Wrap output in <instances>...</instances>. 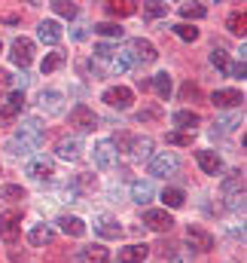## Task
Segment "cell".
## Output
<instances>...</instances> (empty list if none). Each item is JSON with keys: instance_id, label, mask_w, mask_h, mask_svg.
<instances>
[{"instance_id": "obj_1", "label": "cell", "mask_w": 247, "mask_h": 263, "mask_svg": "<svg viewBox=\"0 0 247 263\" xmlns=\"http://www.w3.org/2000/svg\"><path fill=\"white\" fill-rule=\"evenodd\" d=\"M177 172H180V156L177 153L162 150V153H153L150 156V175L153 178H174Z\"/></svg>"}, {"instance_id": "obj_2", "label": "cell", "mask_w": 247, "mask_h": 263, "mask_svg": "<svg viewBox=\"0 0 247 263\" xmlns=\"http://www.w3.org/2000/svg\"><path fill=\"white\" fill-rule=\"evenodd\" d=\"M25 175H28L31 181H49V178L55 175V165H52V159H46V156H31V159L25 162Z\"/></svg>"}, {"instance_id": "obj_3", "label": "cell", "mask_w": 247, "mask_h": 263, "mask_svg": "<svg viewBox=\"0 0 247 263\" xmlns=\"http://www.w3.org/2000/svg\"><path fill=\"white\" fill-rule=\"evenodd\" d=\"M9 59H12V65L28 67L31 62H34V40H28V37H15L12 46H9Z\"/></svg>"}, {"instance_id": "obj_4", "label": "cell", "mask_w": 247, "mask_h": 263, "mask_svg": "<svg viewBox=\"0 0 247 263\" xmlns=\"http://www.w3.org/2000/svg\"><path fill=\"white\" fill-rule=\"evenodd\" d=\"M116 156H119V150L113 147L110 138H104V141L95 144V168H101V172L113 168V165H116Z\"/></svg>"}, {"instance_id": "obj_5", "label": "cell", "mask_w": 247, "mask_h": 263, "mask_svg": "<svg viewBox=\"0 0 247 263\" xmlns=\"http://www.w3.org/2000/svg\"><path fill=\"white\" fill-rule=\"evenodd\" d=\"M70 126L79 129V132H95L98 117H95V110H92L89 104H76V107L70 110Z\"/></svg>"}, {"instance_id": "obj_6", "label": "cell", "mask_w": 247, "mask_h": 263, "mask_svg": "<svg viewBox=\"0 0 247 263\" xmlns=\"http://www.w3.org/2000/svg\"><path fill=\"white\" fill-rule=\"evenodd\" d=\"M128 49H131V55H134V65H153V62L159 59L156 46H153L150 40H143V37L131 40V43H128Z\"/></svg>"}, {"instance_id": "obj_7", "label": "cell", "mask_w": 247, "mask_h": 263, "mask_svg": "<svg viewBox=\"0 0 247 263\" xmlns=\"http://www.w3.org/2000/svg\"><path fill=\"white\" fill-rule=\"evenodd\" d=\"M22 233V214L18 211H3L0 214V239L3 242H15Z\"/></svg>"}, {"instance_id": "obj_8", "label": "cell", "mask_w": 247, "mask_h": 263, "mask_svg": "<svg viewBox=\"0 0 247 263\" xmlns=\"http://www.w3.org/2000/svg\"><path fill=\"white\" fill-rule=\"evenodd\" d=\"M143 223H147L153 233H171V227H174V217H171L168 211L150 208V211H143Z\"/></svg>"}, {"instance_id": "obj_9", "label": "cell", "mask_w": 247, "mask_h": 263, "mask_svg": "<svg viewBox=\"0 0 247 263\" xmlns=\"http://www.w3.org/2000/svg\"><path fill=\"white\" fill-rule=\"evenodd\" d=\"M131 101H134V92H131V89H125V86H113V89H107V92H104V104H107V107L128 110V107H131Z\"/></svg>"}, {"instance_id": "obj_10", "label": "cell", "mask_w": 247, "mask_h": 263, "mask_svg": "<svg viewBox=\"0 0 247 263\" xmlns=\"http://www.w3.org/2000/svg\"><path fill=\"white\" fill-rule=\"evenodd\" d=\"M22 110H25V92H18V89H15V92H9L6 104L0 107V126H3V123H12Z\"/></svg>"}, {"instance_id": "obj_11", "label": "cell", "mask_w": 247, "mask_h": 263, "mask_svg": "<svg viewBox=\"0 0 247 263\" xmlns=\"http://www.w3.org/2000/svg\"><path fill=\"white\" fill-rule=\"evenodd\" d=\"M95 233L101 239H119L122 236V223L116 217H110V214H98L95 217Z\"/></svg>"}, {"instance_id": "obj_12", "label": "cell", "mask_w": 247, "mask_h": 263, "mask_svg": "<svg viewBox=\"0 0 247 263\" xmlns=\"http://www.w3.org/2000/svg\"><path fill=\"white\" fill-rule=\"evenodd\" d=\"M40 110L49 114V117L61 114L64 110V95L58 92V89H46V92H40Z\"/></svg>"}, {"instance_id": "obj_13", "label": "cell", "mask_w": 247, "mask_h": 263, "mask_svg": "<svg viewBox=\"0 0 247 263\" xmlns=\"http://www.w3.org/2000/svg\"><path fill=\"white\" fill-rule=\"evenodd\" d=\"M186 242H189V248H198V251H211L214 248V236L208 230H201V227H189L186 230Z\"/></svg>"}, {"instance_id": "obj_14", "label": "cell", "mask_w": 247, "mask_h": 263, "mask_svg": "<svg viewBox=\"0 0 247 263\" xmlns=\"http://www.w3.org/2000/svg\"><path fill=\"white\" fill-rule=\"evenodd\" d=\"M37 37H40V43H46V46H58V43H61V28H58V22H52V18L40 22Z\"/></svg>"}, {"instance_id": "obj_15", "label": "cell", "mask_w": 247, "mask_h": 263, "mask_svg": "<svg viewBox=\"0 0 247 263\" xmlns=\"http://www.w3.org/2000/svg\"><path fill=\"white\" fill-rule=\"evenodd\" d=\"M128 156L134 162H143L153 156V138H131L128 141Z\"/></svg>"}, {"instance_id": "obj_16", "label": "cell", "mask_w": 247, "mask_h": 263, "mask_svg": "<svg viewBox=\"0 0 247 263\" xmlns=\"http://www.w3.org/2000/svg\"><path fill=\"white\" fill-rule=\"evenodd\" d=\"M195 159H198V165H201V172H204V175H214V178H217V175L223 172V159H220L214 150H198V153H195Z\"/></svg>"}, {"instance_id": "obj_17", "label": "cell", "mask_w": 247, "mask_h": 263, "mask_svg": "<svg viewBox=\"0 0 247 263\" xmlns=\"http://www.w3.org/2000/svg\"><path fill=\"white\" fill-rule=\"evenodd\" d=\"M28 242H31L34 248H46V245L55 242V230H52L49 223H37V227L28 233Z\"/></svg>"}, {"instance_id": "obj_18", "label": "cell", "mask_w": 247, "mask_h": 263, "mask_svg": "<svg viewBox=\"0 0 247 263\" xmlns=\"http://www.w3.org/2000/svg\"><path fill=\"white\" fill-rule=\"evenodd\" d=\"M241 123H244V114H241V110H232V114L220 117V120L214 123V129H211V132H214V138H217V135H229V132L238 129Z\"/></svg>"}, {"instance_id": "obj_19", "label": "cell", "mask_w": 247, "mask_h": 263, "mask_svg": "<svg viewBox=\"0 0 247 263\" xmlns=\"http://www.w3.org/2000/svg\"><path fill=\"white\" fill-rule=\"evenodd\" d=\"M241 101H244V95L235 92V89H217L211 95V104H217V107H238Z\"/></svg>"}, {"instance_id": "obj_20", "label": "cell", "mask_w": 247, "mask_h": 263, "mask_svg": "<svg viewBox=\"0 0 247 263\" xmlns=\"http://www.w3.org/2000/svg\"><path fill=\"white\" fill-rule=\"evenodd\" d=\"M55 153H58V159H79L83 141H79V138H61V141L55 144Z\"/></svg>"}, {"instance_id": "obj_21", "label": "cell", "mask_w": 247, "mask_h": 263, "mask_svg": "<svg viewBox=\"0 0 247 263\" xmlns=\"http://www.w3.org/2000/svg\"><path fill=\"white\" fill-rule=\"evenodd\" d=\"M18 135H25L28 141L40 144V141H43V135H46V126H43L37 117H25V120H22V132H18Z\"/></svg>"}, {"instance_id": "obj_22", "label": "cell", "mask_w": 247, "mask_h": 263, "mask_svg": "<svg viewBox=\"0 0 247 263\" xmlns=\"http://www.w3.org/2000/svg\"><path fill=\"white\" fill-rule=\"evenodd\" d=\"M153 196H156L153 181H134V184H131V199H134L137 205H150Z\"/></svg>"}, {"instance_id": "obj_23", "label": "cell", "mask_w": 247, "mask_h": 263, "mask_svg": "<svg viewBox=\"0 0 247 263\" xmlns=\"http://www.w3.org/2000/svg\"><path fill=\"white\" fill-rule=\"evenodd\" d=\"M34 147H37V144H34V141H28L25 135H15V138H9V141H6V150H9L12 156H28V159H31V150H34Z\"/></svg>"}, {"instance_id": "obj_24", "label": "cell", "mask_w": 247, "mask_h": 263, "mask_svg": "<svg viewBox=\"0 0 247 263\" xmlns=\"http://www.w3.org/2000/svg\"><path fill=\"white\" fill-rule=\"evenodd\" d=\"M110 67H113V73H128V70L134 67V55H131V49L125 46V49H119V52H113Z\"/></svg>"}, {"instance_id": "obj_25", "label": "cell", "mask_w": 247, "mask_h": 263, "mask_svg": "<svg viewBox=\"0 0 247 263\" xmlns=\"http://www.w3.org/2000/svg\"><path fill=\"white\" fill-rule=\"evenodd\" d=\"M55 223L61 227V230L67 233V236H73V239H79V236L86 233V223H83L79 217H73V214H61V217H58Z\"/></svg>"}, {"instance_id": "obj_26", "label": "cell", "mask_w": 247, "mask_h": 263, "mask_svg": "<svg viewBox=\"0 0 247 263\" xmlns=\"http://www.w3.org/2000/svg\"><path fill=\"white\" fill-rule=\"evenodd\" d=\"M147 245H128V248H122L119 251V263H143L147 260Z\"/></svg>"}, {"instance_id": "obj_27", "label": "cell", "mask_w": 247, "mask_h": 263, "mask_svg": "<svg viewBox=\"0 0 247 263\" xmlns=\"http://www.w3.org/2000/svg\"><path fill=\"white\" fill-rule=\"evenodd\" d=\"M171 123H174V126H180V129H186V132H195V126H198L201 120H198V114H195V110H177V114L171 117Z\"/></svg>"}, {"instance_id": "obj_28", "label": "cell", "mask_w": 247, "mask_h": 263, "mask_svg": "<svg viewBox=\"0 0 247 263\" xmlns=\"http://www.w3.org/2000/svg\"><path fill=\"white\" fill-rule=\"evenodd\" d=\"M110 260V251L104 245H89L83 248V263H107Z\"/></svg>"}, {"instance_id": "obj_29", "label": "cell", "mask_w": 247, "mask_h": 263, "mask_svg": "<svg viewBox=\"0 0 247 263\" xmlns=\"http://www.w3.org/2000/svg\"><path fill=\"white\" fill-rule=\"evenodd\" d=\"M238 190H244V175H241V172H229V175L223 178V196L238 193Z\"/></svg>"}, {"instance_id": "obj_30", "label": "cell", "mask_w": 247, "mask_h": 263, "mask_svg": "<svg viewBox=\"0 0 247 263\" xmlns=\"http://www.w3.org/2000/svg\"><path fill=\"white\" fill-rule=\"evenodd\" d=\"M162 202H165L168 208H183L186 193L183 190H177V187H165V190H162Z\"/></svg>"}, {"instance_id": "obj_31", "label": "cell", "mask_w": 247, "mask_h": 263, "mask_svg": "<svg viewBox=\"0 0 247 263\" xmlns=\"http://www.w3.org/2000/svg\"><path fill=\"white\" fill-rule=\"evenodd\" d=\"M150 86L159 92V98H165V101H168V95H171V77H168L165 70H162V73H156V77L150 80Z\"/></svg>"}, {"instance_id": "obj_32", "label": "cell", "mask_w": 247, "mask_h": 263, "mask_svg": "<svg viewBox=\"0 0 247 263\" xmlns=\"http://www.w3.org/2000/svg\"><path fill=\"white\" fill-rule=\"evenodd\" d=\"M165 257H168V263H192V248H186V245H174V248L165 251Z\"/></svg>"}, {"instance_id": "obj_33", "label": "cell", "mask_w": 247, "mask_h": 263, "mask_svg": "<svg viewBox=\"0 0 247 263\" xmlns=\"http://www.w3.org/2000/svg\"><path fill=\"white\" fill-rule=\"evenodd\" d=\"M61 65H64V52H49V55L43 59L40 70H43V73H55V70H58Z\"/></svg>"}, {"instance_id": "obj_34", "label": "cell", "mask_w": 247, "mask_h": 263, "mask_svg": "<svg viewBox=\"0 0 247 263\" xmlns=\"http://www.w3.org/2000/svg\"><path fill=\"white\" fill-rule=\"evenodd\" d=\"M174 34H177L180 40H186V43L198 40V28H192V25H186V22H180V25H174Z\"/></svg>"}, {"instance_id": "obj_35", "label": "cell", "mask_w": 247, "mask_h": 263, "mask_svg": "<svg viewBox=\"0 0 247 263\" xmlns=\"http://www.w3.org/2000/svg\"><path fill=\"white\" fill-rule=\"evenodd\" d=\"M226 205H229V211H232V214H244V190L229 193V196H226Z\"/></svg>"}, {"instance_id": "obj_36", "label": "cell", "mask_w": 247, "mask_h": 263, "mask_svg": "<svg viewBox=\"0 0 247 263\" xmlns=\"http://www.w3.org/2000/svg\"><path fill=\"white\" fill-rule=\"evenodd\" d=\"M0 199H6V202H22V199H25V190L15 187V184H6V187H0Z\"/></svg>"}, {"instance_id": "obj_37", "label": "cell", "mask_w": 247, "mask_h": 263, "mask_svg": "<svg viewBox=\"0 0 247 263\" xmlns=\"http://www.w3.org/2000/svg\"><path fill=\"white\" fill-rule=\"evenodd\" d=\"M137 6L134 3H107V12L110 15H116V18H125V15H131Z\"/></svg>"}, {"instance_id": "obj_38", "label": "cell", "mask_w": 247, "mask_h": 263, "mask_svg": "<svg viewBox=\"0 0 247 263\" xmlns=\"http://www.w3.org/2000/svg\"><path fill=\"white\" fill-rule=\"evenodd\" d=\"M95 34H101V37H122V28L113 25V22H101V25H95Z\"/></svg>"}, {"instance_id": "obj_39", "label": "cell", "mask_w": 247, "mask_h": 263, "mask_svg": "<svg viewBox=\"0 0 247 263\" xmlns=\"http://www.w3.org/2000/svg\"><path fill=\"white\" fill-rule=\"evenodd\" d=\"M244 25H247L244 12H232V15H229V31H232V34L244 37Z\"/></svg>"}, {"instance_id": "obj_40", "label": "cell", "mask_w": 247, "mask_h": 263, "mask_svg": "<svg viewBox=\"0 0 247 263\" xmlns=\"http://www.w3.org/2000/svg\"><path fill=\"white\" fill-rule=\"evenodd\" d=\"M180 15L183 18H204V6L201 3H183L180 6Z\"/></svg>"}, {"instance_id": "obj_41", "label": "cell", "mask_w": 247, "mask_h": 263, "mask_svg": "<svg viewBox=\"0 0 247 263\" xmlns=\"http://www.w3.org/2000/svg\"><path fill=\"white\" fill-rule=\"evenodd\" d=\"M211 65L220 67L223 73L229 70V55H226V49H211Z\"/></svg>"}, {"instance_id": "obj_42", "label": "cell", "mask_w": 247, "mask_h": 263, "mask_svg": "<svg viewBox=\"0 0 247 263\" xmlns=\"http://www.w3.org/2000/svg\"><path fill=\"white\" fill-rule=\"evenodd\" d=\"M168 144L189 147V144H192V132H168Z\"/></svg>"}, {"instance_id": "obj_43", "label": "cell", "mask_w": 247, "mask_h": 263, "mask_svg": "<svg viewBox=\"0 0 247 263\" xmlns=\"http://www.w3.org/2000/svg\"><path fill=\"white\" fill-rule=\"evenodd\" d=\"M52 9H55V12H58L61 18H76V12H79V9H76L73 3H64V0H58V3H52Z\"/></svg>"}, {"instance_id": "obj_44", "label": "cell", "mask_w": 247, "mask_h": 263, "mask_svg": "<svg viewBox=\"0 0 247 263\" xmlns=\"http://www.w3.org/2000/svg\"><path fill=\"white\" fill-rule=\"evenodd\" d=\"M165 12H168L165 3H147V6H143V15H150V18H159V15H165Z\"/></svg>"}, {"instance_id": "obj_45", "label": "cell", "mask_w": 247, "mask_h": 263, "mask_svg": "<svg viewBox=\"0 0 247 263\" xmlns=\"http://www.w3.org/2000/svg\"><path fill=\"white\" fill-rule=\"evenodd\" d=\"M113 52H116V49L107 46V43H98V46H95V59H113Z\"/></svg>"}, {"instance_id": "obj_46", "label": "cell", "mask_w": 247, "mask_h": 263, "mask_svg": "<svg viewBox=\"0 0 247 263\" xmlns=\"http://www.w3.org/2000/svg\"><path fill=\"white\" fill-rule=\"evenodd\" d=\"M150 120H159V110L156 107H147V110L137 114V123H150Z\"/></svg>"}, {"instance_id": "obj_47", "label": "cell", "mask_w": 247, "mask_h": 263, "mask_svg": "<svg viewBox=\"0 0 247 263\" xmlns=\"http://www.w3.org/2000/svg\"><path fill=\"white\" fill-rule=\"evenodd\" d=\"M229 77H244V62H235V65H229V70H226Z\"/></svg>"}, {"instance_id": "obj_48", "label": "cell", "mask_w": 247, "mask_h": 263, "mask_svg": "<svg viewBox=\"0 0 247 263\" xmlns=\"http://www.w3.org/2000/svg\"><path fill=\"white\" fill-rule=\"evenodd\" d=\"M183 98H198V86L186 83V86H183Z\"/></svg>"}, {"instance_id": "obj_49", "label": "cell", "mask_w": 247, "mask_h": 263, "mask_svg": "<svg viewBox=\"0 0 247 263\" xmlns=\"http://www.w3.org/2000/svg\"><path fill=\"white\" fill-rule=\"evenodd\" d=\"M6 86H12V77H9V73H3V70H0V92H3V89H6Z\"/></svg>"}, {"instance_id": "obj_50", "label": "cell", "mask_w": 247, "mask_h": 263, "mask_svg": "<svg viewBox=\"0 0 247 263\" xmlns=\"http://www.w3.org/2000/svg\"><path fill=\"white\" fill-rule=\"evenodd\" d=\"M0 52H3V46H0Z\"/></svg>"}]
</instances>
